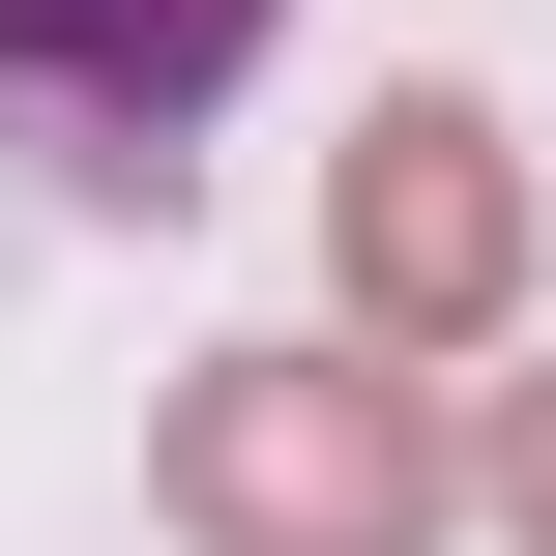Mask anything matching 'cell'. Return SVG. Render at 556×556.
Returning a JSON list of instances; mask_svg holds the SVG:
<instances>
[{
    "mask_svg": "<svg viewBox=\"0 0 556 556\" xmlns=\"http://www.w3.org/2000/svg\"><path fill=\"white\" fill-rule=\"evenodd\" d=\"M147 498H176V556H440L469 440H440L410 352H205L176 440H147Z\"/></svg>",
    "mask_w": 556,
    "mask_h": 556,
    "instance_id": "obj_1",
    "label": "cell"
},
{
    "mask_svg": "<svg viewBox=\"0 0 556 556\" xmlns=\"http://www.w3.org/2000/svg\"><path fill=\"white\" fill-rule=\"evenodd\" d=\"M293 0H0V147L88 176V205H176V147L264 88Z\"/></svg>",
    "mask_w": 556,
    "mask_h": 556,
    "instance_id": "obj_2",
    "label": "cell"
},
{
    "mask_svg": "<svg viewBox=\"0 0 556 556\" xmlns=\"http://www.w3.org/2000/svg\"><path fill=\"white\" fill-rule=\"evenodd\" d=\"M323 264H352V323H381V352H469V323L528 293V147H498L469 88H381V117H352V176H323Z\"/></svg>",
    "mask_w": 556,
    "mask_h": 556,
    "instance_id": "obj_3",
    "label": "cell"
},
{
    "mask_svg": "<svg viewBox=\"0 0 556 556\" xmlns=\"http://www.w3.org/2000/svg\"><path fill=\"white\" fill-rule=\"evenodd\" d=\"M498 528L556 556V381H528V410H498Z\"/></svg>",
    "mask_w": 556,
    "mask_h": 556,
    "instance_id": "obj_4",
    "label": "cell"
}]
</instances>
